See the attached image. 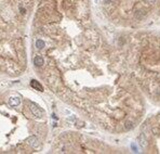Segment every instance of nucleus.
<instances>
[{"label":"nucleus","instance_id":"f257e3e1","mask_svg":"<svg viewBox=\"0 0 160 154\" xmlns=\"http://www.w3.org/2000/svg\"><path fill=\"white\" fill-rule=\"evenodd\" d=\"M29 108H30L31 113L34 114L35 116H37V117H42L43 116V111L37 105V104H35V103L31 102L30 104H29Z\"/></svg>","mask_w":160,"mask_h":154},{"label":"nucleus","instance_id":"f03ea898","mask_svg":"<svg viewBox=\"0 0 160 154\" xmlns=\"http://www.w3.org/2000/svg\"><path fill=\"white\" fill-rule=\"evenodd\" d=\"M27 142H28V144L30 145L31 148H34V149H38V148L40 147L39 140H38V138L37 137H35V136H32V137H30V138L27 139Z\"/></svg>","mask_w":160,"mask_h":154},{"label":"nucleus","instance_id":"7ed1b4c3","mask_svg":"<svg viewBox=\"0 0 160 154\" xmlns=\"http://www.w3.org/2000/svg\"><path fill=\"white\" fill-rule=\"evenodd\" d=\"M21 103V98L17 96H13V97L9 98V104L11 106H17Z\"/></svg>","mask_w":160,"mask_h":154},{"label":"nucleus","instance_id":"20e7f679","mask_svg":"<svg viewBox=\"0 0 160 154\" xmlns=\"http://www.w3.org/2000/svg\"><path fill=\"white\" fill-rule=\"evenodd\" d=\"M43 63H44V61H43V58H42L41 56L35 57V59H34V64L36 65V66H38V67L42 66Z\"/></svg>","mask_w":160,"mask_h":154},{"label":"nucleus","instance_id":"39448f33","mask_svg":"<svg viewBox=\"0 0 160 154\" xmlns=\"http://www.w3.org/2000/svg\"><path fill=\"white\" fill-rule=\"evenodd\" d=\"M30 86H31L32 88H35L36 90H38V91H43L42 86L40 85V82L37 81V80H31V81H30Z\"/></svg>","mask_w":160,"mask_h":154},{"label":"nucleus","instance_id":"423d86ee","mask_svg":"<svg viewBox=\"0 0 160 154\" xmlns=\"http://www.w3.org/2000/svg\"><path fill=\"white\" fill-rule=\"evenodd\" d=\"M139 142H140V145L141 147H143V148H145L146 145H147V140H146L145 138V136L144 135H140V137H139Z\"/></svg>","mask_w":160,"mask_h":154},{"label":"nucleus","instance_id":"0eeeda50","mask_svg":"<svg viewBox=\"0 0 160 154\" xmlns=\"http://www.w3.org/2000/svg\"><path fill=\"white\" fill-rule=\"evenodd\" d=\"M43 46H44V42H43L42 40H40V39H38L36 41V47L38 49H42L43 48Z\"/></svg>","mask_w":160,"mask_h":154},{"label":"nucleus","instance_id":"6e6552de","mask_svg":"<svg viewBox=\"0 0 160 154\" xmlns=\"http://www.w3.org/2000/svg\"><path fill=\"white\" fill-rule=\"evenodd\" d=\"M132 127H133V123L128 122V123L126 124V129H131Z\"/></svg>","mask_w":160,"mask_h":154}]
</instances>
